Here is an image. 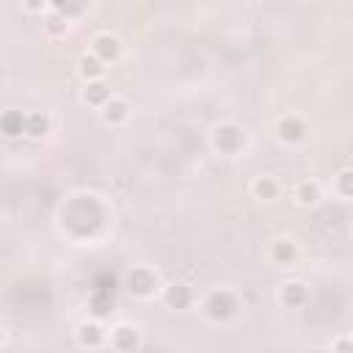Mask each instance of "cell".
I'll return each mask as SVG.
<instances>
[{
	"mask_svg": "<svg viewBox=\"0 0 353 353\" xmlns=\"http://www.w3.org/2000/svg\"><path fill=\"white\" fill-rule=\"evenodd\" d=\"M235 312H238V301H235V295L227 293V290H216V293H210V298L205 301V315H207L210 320H216V323L229 320Z\"/></svg>",
	"mask_w": 353,
	"mask_h": 353,
	"instance_id": "cell-1",
	"label": "cell"
},
{
	"mask_svg": "<svg viewBox=\"0 0 353 353\" xmlns=\"http://www.w3.org/2000/svg\"><path fill=\"white\" fill-rule=\"evenodd\" d=\"M213 146L218 152H224V155H235V152H240L246 146V133L238 124H221L213 133Z\"/></svg>",
	"mask_w": 353,
	"mask_h": 353,
	"instance_id": "cell-2",
	"label": "cell"
},
{
	"mask_svg": "<svg viewBox=\"0 0 353 353\" xmlns=\"http://www.w3.org/2000/svg\"><path fill=\"white\" fill-rule=\"evenodd\" d=\"M124 287H127V293H133V295H138V298H149V295H155V290H157V276H155L149 268L138 265V268H133V271L127 273Z\"/></svg>",
	"mask_w": 353,
	"mask_h": 353,
	"instance_id": "cell-3",
	"label": "cell"
},
{
	"mask_svg": "<svg viewBox=\"0 0 353 353\" xmlns=\"http://www.w3.org/2000/svg\"><path fill=\"white\" fill-rule=\"evenodd\" d=\"M119 53H122V45H119V39L116 36H111V34H100L97 39H94V56L100 58V61H116L119 58Z\"/></svg>",
	"mask_w": 353,
	"mask_h": 353,
	"instance_id": "cell-4",
	"label": "cell"
},
{
	"mask_svg": "<svg viewBox=\"0 0 353 353\" xmlns=\"http://www.w3.org/2000/svg\"><path fill=\"white\" fill-rule=\"evenodd\" d=\"M279 138L287 141V144H301L306 138V124L295 116H287L279 122Z\"/></svg>",
	"mask_w": 353,
	"mask_h": 353,
	"instance_id": "cell-5",
	"label": "cell"
},
{
	"mask_svg": "<svg viewBox=\"0 0 353 353\" xmlns=\"http://www.w3.org/2000/svg\"><path fill=\"white\" fill-rule=\"evenodd\" d=\"M111 342H113V348L119 353H133L138 348V331L133 326H116Z\"/></svg>",
	"mask_w": 353,
	"mask_h": 353,
	"instance_id": "cell-6",
	"label": "cell"
},
{
	"mask_svg": "<svg viewBox=\"0 0 353 353\" xmlns=\"http://www.w3.org/2000/svg\"><path fill=\"white\" fill-rule=\"evenodd\" d=\"M166 304L171 306V309H188L191 304H194V290L188 287V284H171L168 290H166Z\"/></svg>",
	"mask_w": 353,
	"mask_h": 353,
	"instance_id": "cell-7",
	"label": "cell"
},
{
	"mask_svg": "<svg viewBox=\"0 0 353 353\" xmlns=\"http://www.w3.org/2000/svg\"><path fill=\"white\" fill-rule=\"evenodd\" d=\"M271 260H273L276 265H293V262L298 260V246H295L293 240H287V238L273 240V246H271Z\"/></svg>",
	"mask_w": 353,
	"mask_h": 353,
	"instance_id": "cell-8",
	"label": "cell"
},
{
	"mask_svg": "<svg viewBox=\"0 0 353 353\" xmlns=\"http://www.w3.org/2000/svg\"><path fill=\"white\" fill-rule=\"evenodd\" d=\"M306 301H309V290H306V284H301V282H290V284H284V287H282V304H284V306H290V309H301Z\"/></svg>",
	"mask_w": 353,
	"mask_h": 353,
	"instance_id": "cell-9",
	"label": "cell"
},
{
	"mask_svg": "<svg viewBox=\"0 0 353 353\" xmlns=\"http://www.w3.org/2000/svg\"><path fill=\"white\" fill-rule=\"evenodd\" d=\"M0 127H3V133H6L9 138H17V135L25 133L28 116H25L23 111H6L3 116H0Z\"/></svg>",
	"mask_w": 353,
	"mask_h": 353,
	"instance_id": "cell-10",
	"label": "cell"
},
{
	"mask_svg": "<svg viewBox=\"0 0 353 353\" xmlns=\"http://www.w3.org/2000/svg\"><path fill=\"white\" fill-rule=\"evenodd\" d=\"M83 100L89 102V105H97V108H105L113 97H111V89H108V83H102V80H94V83H89L86 86V91H83Z\"/></svg>",
	"mask_w": 353,
	"mask_h": 353,
	"instance_id": "cell-11",
	"label": "cell"
},
{
	"mask_svg": "<svg viewBox=\"0 0 353 353\" xmlns=\"http://www.w3.org/2000/svg\"><path fill=\"white\" fill-rule=\"evenodd\" d=\"M78 339L83 348H100L105 342V331L100 328V323H83L78 328Z\"/></svg>",
	"mask_w": 353,
	"mask_h": 353,
	"instance_id": "cell-12",
	"label": "cell"
},
{
	"mask_svg": "<svg viewBox=\"0 0 353 353\" xmlns=\"http://www.w3.org/2000/svg\"><path fill=\"white\" fill-rule=\"evenodd\" d=\"M78 69H80V75H83L89 83H94V80H102V75H105V61H100L97 56H83L80 64H78Z\"/></svg>",
	"mask_w": 353,
	"mask_h": 353,
	"instance_id": "cell-13",
	"label": "cell"
},
{
	"mask_svg": "<svg viewBox=\"0 0 353 353\" xmlns=\"http://www.w3.org/2000/svg\"><path fill=\"white\" fill-rule=\"evenodd\" d=\"M127 111H130V105L124 102V100H111L105 108H102V122L105 124H119V122H124L127 119Z\"/></svg>",
	"mask_w": 353,
	"mask_h": 353,
	"instance_id": "cell-14",
	"label": "cell"
},
{
	"mask_svg": "<svg viewBox=\"0 0 353 353\" xmlns=\"http://www.w3.org/2000/svg\"><path fill=\"white\" fill-rule=\"evenodd\" d=\"M295 199H298V205H304V207L317 205V202H320V185H317V183H301L298 191H295Z\"/></svg>",
	"mask_w": 353,
	"mask_h": 353,
	"instance_id": "cell-15",
	"label": "cell"
},
{
	"mask_svg": "<svg viewBox=\"0 0 353 353\" xmlns=\"http://www.w3.org/2000/svg\"><path fill=\"white\" fill-rule=\"evenodd\" d=\"M276 194H279V185H276L273 176H257V183H254V196L257 199L271 202V199H276Z\"/></svg>",
	"mask_w": 353,
	"mask_h": 353,
	"instance_id": "cell-16",
	"label": "cell"
},
{
	"mask_svg": "<svg viewBox=\"0 0 353 353\" xmlns=\"http://www.w3.org/2000/svg\"><path fill=\"white\" fill-rule=\"evenodd\" d=\"M47 130H50V119H47L45 113H31V116H28L25 133H28L31 138H42V135H47Z\"/></svg>",
	"mask_w": 353,
	"mask_h": 353,
	"instance_id": "cell-17",
	"label": "cell"
},
{
	"mask_svg": "<svg viewBox=\"0 0 353 353\" xmlns=\"http://www.w3.org/2000/svg\"><path fill=\"white\" fill-rule=\"evenodd\" d=\"M113 306H116L113 295H105V293H91V312H94L97 317L111 315V312H113Z\"/></svg>",
	"mask_w": 353,
	"mask_h": 353,
	"instance_id": "cell-18",
	"label": "cell"
},
{
	"mask_svg": "<svg viewBox=\"0 0 353 353\" xmlns=\"http://www.w3.org/2000/svg\"><path fill=\"white\" fill-rule=\"evenodd\" d=\"M45 25H47V31L53 34V36H61V34H67V25H69V20L64 17V14H50L47 20H45Z\"/></svg>",
	"mask_w": 353,
	"mask_h": 353,
	"instance_id": "cell-19",
	"label": "cell"
},
{
	"mask_svg": "<svg viewBox=\"0 0 353 353\" xmlns=\"http://www.w3.org/2000/svg\"><path fill=\"white\" fill-rule=\"evenodd\" d=\"M337 188H339L342 196L353 199V168H348V171H342V174L337 176Z\"/></svg>",
	"mask_w": 353,
	"mask_h": 353,
	"instance_id": "cell-20",
	"label": "cell"
},
{
	"mask_svg": "<svg viewBox=\"0 0 353 353\" xmlns=\"http://www.w3.org/2000/svg\"><path fill=\"white\" fill-rule=\"evenodd\" d=\"M91 293H105V295H113V293H116V279H113V276H108V273L97 276V282H94V290H91Z\"/></svg>",
	"mask_w": 353,
	"mask_h": 353,
	"instance_id": "cell-21",
	"label": "cell"
},
{
	"mask_svg": "<svg viewBox=\"0 0 353 353\" xmlns=\"http://www.w3.org/2000/svg\"><path fill=\"white\" fill-rule=\"evenodd\" d=\"M83 9H86L83 3H56V12H58V14H64L67 20H69L72 14H80Z\"/></svg>",
	"mask_w": 353,
	"mask_h": 353,
	"instance_id": "cell-22",
	"label": "cell"
},
{
	"mask_svg": "<svg viewBox=\"0 0 353 353\" xmlns=\"http://www.w3.org/2000/svg\"><path fill=\"white\" fill-rule=\"evenodd\" d=\"M334 353H353V339H348V337L337 339L334 342Z\"/></svg>",
	"mask_w": 353,
	"mask_h": 353,
	"instance_id": "cell-23",
	"label": "cell"
}]
</instances>
